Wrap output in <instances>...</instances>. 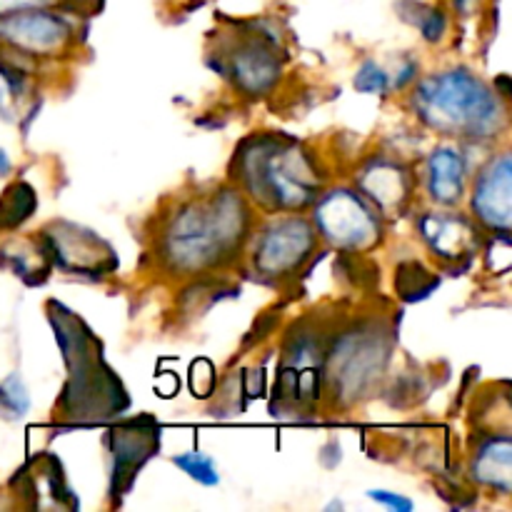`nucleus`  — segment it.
<instances>
[{
  "mask_svg": "<svg viewBox=\"0 0 512 512\" xmlns=\"http://www.w3.org/2000/svg\"><path fill=\"white\" fill-rule=\"evenodd\" d=\"M418 5V3H415ZM420 15L415 18V25L420 28V33L425 35V40H440L443 38L445 28H448V23H445V15L440 13V10L435 8H428V5H418Z\"/></svg>",
  "mask_w": 512,
  "mask_h": 512,
  "instance_id": "nucleus-22",
  "label": "nucleus"
},
{
  "mask_svg": "<svg viewBox=\"0 0 512 512\" xmlns=\"http://www.w3.org/2000/svg\"><path fill=\"white\" fill-rule=\"evenodd\" d=\"M428 190L430 198L440 205H453L463 198L465 160L460 150L438 148L428 158Z\"/></svg>",
  "mask_w": 512,
  "mask_h": 512,
  "instance_id": "nucleus-11",
  "label": "nucleus"
},
{
  "mask_svg": "<svg viewBox=\"0 0 512 512\" xmlns=\"http://www.w3.org/2000/svg\"><path fill=\"white\" fill-rule=\"evenodd\" d=\"M383 365L385 350L370 335L350 333L335 345V375L345 393L353 395V390L363 388V383L380 375Z\"/></svg>",
  "mask_w": 512,
  "mask_h": 512,
  "instance_id": "nucleus-9",
  "label": "nucleus"
},
{
  "mask_svg": "<svg viewBox=\"0 0 512 512\" xmlns=\"http://www.w3.org/2000/svg\"><path fill=\"white\" fill-rule=\"evenodd\" d=\"M510 438H490L488 443L480 445L475 453L473 473L488 488H495L498 493H510Z\"/></svg>",
  "mask_w": 512,
  "mask_h": 512,
  "instance_id": "nucleus-13",
  "label": "nucleus"
},
{
  "mask_svg": "<svg viewBox=\"0 0 512 512\" xmlns=\"http://www.w3.org/2000/svg\"><path fill=\"white\" fill-rule=\"evenodd\" d=\"M73 40L63 10H25L0 18V43L25 55H53Z\"/></svg>",
  "mask_w": 512,
  "mask_h": 512,
  "instance_id": "nucleus-6",
  "label": "nucleus"
},
{
  "mask_svg": "<svg viewBox=\"0 0 512 512\" xmlns=\"http://www.w3.org/2000/svg\"><path fill=\"white\" fill-rule=\"evenodd\" d=\"M35 205H38L35 190L28 183H23V180L5 188V193L0 195V228H18L23 220H28L33 215Z\"/></svg>",
  "mask_w": 512,
  "mask_h": 512,
  "instance_id": "nucleus-15",
  "label": "nucleus"
},
{
  "mask_svg": "<svg viewBox=\"0 0 512 512\" xmlns=\"http://www.w3.org/2000/svg\"><path fill=\"white\" fill-rule=\"evenodd\" d=\"M368 498L393 512H413V508H415L413 500L403 498V495H398V493H390V490H368Z\"/></svg>",
  "mask_w": 512,
  "mask_h": 512,
  "instance_id": "nucleus-23",
  "label": "nucleus"
},
{
  "mask_svg": "<svg viewBox=\"0 0 512 512\" xmlns=\"http://www.w3.org/2000/svg\"><path fill=\"white\" fill-rule=\"evenodd\" d=\"M230 65H233V73L240 80V85L245 90H253V93L270 88L275 73H278L273 58L263 45H245L238 58L230 60Z\"/></svg>",
  "mask_w": 512,
  "mask_h": 512,
  "instance_id": "nucleus-14",
  "label": "nucleus"
},
{
  "mask_svg": "<svg viewBox=\"0 0 512 512\" xmlns=\"http://www.w3.org/2000/svg\"><path fill=\"white\" fill-rule=\"evenodd\" d=\"M10 168H13V163H10L8 153H5V150H3V148H0V175L10 173Z\"/></svg>",
  "mask_w": 512,
  "mask_h": 512,
  "instance_id": "nucleus-24",
  "label": "nucleus"
},
{
  "mask_svg": "<svg viewBox=\"0 0 512 512\" xmlns=\"http://www.w3.org/2000/svg\"><path fill=\"white\" fill-rule=\"evenodd\" d=\"M420 233L425 235L435 255L448 260H460L468 255L470 245L475 240L473 225L460 215H438L428 213L420 220Z\"/></svg>",
  "mask_w": 512,
  "mask_h": 512,
  "instance_id": "nucleus-10",
  "label": "nucleus"
},
{
  "mask_svg": "<svg viewBox=\"0 0 512 512\" xmlns=\"http://www.w3.org/2000/svg\"><path fill=\"white\" fill-rule=\"evenodd\" d=\"M158 450V430L148 418L125 423L110 433V455H113V485L110 493L125 495L138 470Z\"/></svg>",
  "mask_w": 512,
  "mask_h": 512,
  "instance_id": "nucleus-7",
  "label": "nucleus"
},
{
  "mask_svg": "<svg viewBox=\"0 0 512 512\" xmlns=\"http://www.w3.org/2000/svg\"><path fill=\"white\" fill-rule=\"evenodd\" d=\"M512 163L508 153H500L488 168L480 173L475 183L473 208L475 218L485 223L488 228H495L498 233H508L512 220Z\"/></svg>",
  "mask_w": 512,
  "mask_h": 512,
  "instance_id": "nucleus-8",
  "label": "nucleus"
},
{
  "mask_svg": "<svg viewBox=\"0 0 512 512\" xmlns=\"http://www.w3.org/2000/svg\"><path fill=\"white\" fill-rule=\"evenodd\" d=\"M315 248L313 225L303 218H283L270 223L253 250V265L260 275L280 278L305 263Z\"/></svg>",
  "mask_w": 512,
  "mask_h": 512,
  "instance_id": "nucleus-5",
  "label": "nucleus"
},
{
  "mask_svg": "<svg viewBox=\"0 0 512 512\" xmlns=\"http://www.w3.org/2000/svg\"><path fill=\"white\" fill-rule=\"evenodd\" d=\"M250 210L235 190H220L208 203L180 210L165 233V255L185 273H198L238 248L248 235Z\"/></svg>",
  "mask_w": 512,
  "mask_h": 512,
  "instance_id": "nucleus-1",
  "label": "nucleus"
},
{
  "mask_svg": "<svg viewBox=\"0 0 512 512\" xmlns=\"http://www.w3.org/2000/svg\"><path fill=\"white\" fill-rule=\"evenodd\" d=\"M73 3L78 5L83 0H0V18L10 13H25V10H70Z\"/></svg>",
  "mask_w": 512,
  "mask_h": 512,
  "instance_id": "nucleus-20",
  "label": "nucleus"
},
{
  "mask_svg": "<svg viewBox=\"0 0 512 512\" xmlns=\"http://www.w3.org/2000/svg\"><path fill=\"white\" fill-rule=\"evenodd\" d=\"M365 195L380 205V208H398L410 193V178L403 168L393 163H375L373 168L365 170L363 178Z\"/></svg>",
  "mask_w": 512,
  "mask_h": 512,
  "instance_id": "nucleus-12",
  "label": "nucleus"
},
{
  "mask_svg": "<svg viewBox=\"0 0 512 512\" xmlns=\"http://www.w3.org/2000/svg\"><path fill=\"white\" fill-rule=\"evenodd\" d=\"M253 150L240 153L243 178L250 195L270 208L298 210L313 203L315 175L300 150L285 148L275 140H250Z\"/></svg>",
  "mask_w": 512,
  "mask_h": 512,
  "instance_id": "nucleus-3",
  "label": "nucleus"
},
{
  "mask_svg": "<svg viewBox=\"0 0 512 512\" xmlns=\"http://www.w3.org/2000/svg\"><path fill=\"white\" fill-rule=\"evenodd\" d=\"M455 5H458L460 13H468V10L475 5V0H455Z\"/></svg>",
  "mask_w": 512,
  "mask_h": 512,
  "instance_id": "nucleus-25",
  "label": "nucleus"
},
{
  "mask_svg": "<svg viewBox=\"0 0 512 512\" xmlns=\"http://www.w3.org/2000/svg\"><path fill=\"white\" fill-rule=\"evenodd\" d=\"M215 388V370L208 360H195L190 365V390H193L195 398H208L213 395Z\"/></svg>",
  "mask_w": 512,
  "mask_h": 512,
  "instance_id": "nucleus-21",
  "label": "nucleus"
},
{
  "mask_svg": "<svg viewBox=\"0 0 512 512\" xmlns=\"http://www.w3.org/2000/svg\"><path fill=\"white\" fill-rule=\"evenodd\" d=\"M175 468L183 470L188 478H193L195 483L203 485V488H215L220 485V473H218V465L210 455H203L200 450H188L183 455H175L173 458Z\"/></svg>",
  "mask_w": 512,
  "mask_h": 512,
  "instance_id": "nucleus-17",
  "label": "nucleus"
},
{
  "mask_svg": "<svg viewBox=\"0 0 512 512\" xmlns=\"http://www.w3.org/2000/svg\"><path fill=\"white\" fill-rule=\"evenodd\" d=\"M415 108L430 128L470 138L495 135L505 120L493 90L465 68L425 78L415 90Z\"/></svg>",
  "mask_w": 512,
  "mask_h": 512,
  "instance_id": "nucleus-2",
  "label": "nucleus"
},
{
  "mask_svg": "<svg viewBox=\"0 0 512 512\" xmlns=\"http://www.w3.org/2000/svg\"><path fill=\"white\" fill-rule=\"evenodd\" d=\"M0 410L8 418H25L30 410V393L18 373H10L0 383Z\"/></svg>",
  "mask_w": 512,
  "mask_h": 512,
  "instance_id": "nucleus-18",
  "label": "nucleus"
},
{
  "mask_svg": "<svg viewBox=\"0 0 512 512\" xmlns=\"http://www.w3.org/2000/svg\"><path fill=\"white\" fill-rule=\"evenodd\" d=\"M355 88H358L360 93L385 95L390 90V75L385 73L378 63L365 60V63L360 65L358 75H355Z\"/></svg>",
  "mask_w": 512,
  "mask_h": 512,
  "instance_id": "nucleus-19",
  "label": "nucleus"
},
{
  "mask_svg": "<svg viewBox=\"0 0 512 512\" xmlns=\"http://www.w3.org/2000/svg\"><path fill=\"white\" fill-rule=\"evenodd\" d=\"M315 225L328 243L343 250H363L378 240V220L353 190L325 195L315 208Z\"/></svg>",
  "mask_w": 512,
  "mask_h": 512,
  "instance_id": "nucleus-4",
  "label": "nucleus"
},
{
  "mask_svg": "<svg viewBox=\"0 0 512 512\" xmlns=\"http://www.w3.org/2000/svg\"><path fill=\"white\" fill-rule=\"evenodd\" d=\"M395 283H398L400 298L408 300V303H418V300L428 298L438 288L440 280L435 275H430L420 263H405L398 268Z\"/></svg>",
  "mask_w": 512,
  "mask_h": 512,
  "instance_id": "nucleus-16",
  "label": "nucleus"
}]
</instances>
